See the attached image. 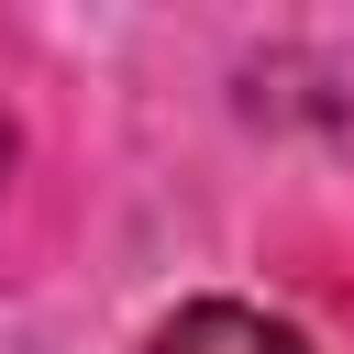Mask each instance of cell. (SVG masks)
<instances>
[{
	"label": "cell",
	"mask_w": 354,
	"mask_h": 354,
	"mask_svg": "<svg viewBox=\"0 0 354 354\" xmlns=\"http://www.w3.org/2000/svg\"><path fill=\"white\" fill-rule=\"evenodd\" d=\"M155 354H310L288 321H266V310H243V299H188L166 332H155Z\"/></svg>",
	"instance_id": "1"
}]
</instances>
